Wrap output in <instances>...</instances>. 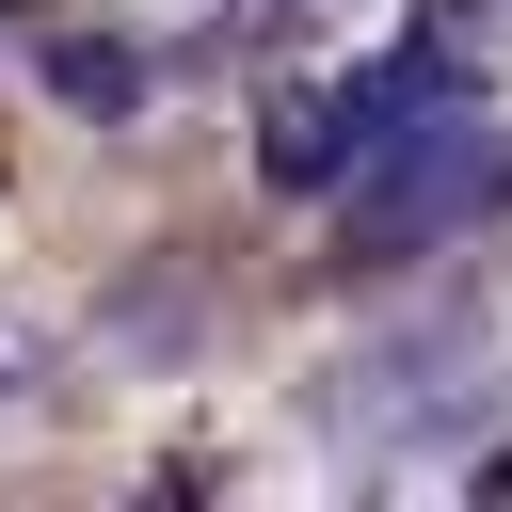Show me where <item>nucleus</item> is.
Instances as JSON below:
<instances>
[{
  "instance_id": "1",
  "label": "nucleus",
  "mask_w": 512,
  "mask_h": 512,
  "mask_svg": "<svg viewBox=\"0 0 512 512\" xmlns=\"http://www.w3.org/2000/svg\"><path fill=\"white\" fill-rule=\"evenodd\" d=\"M416 480H464V496H512V400H480L464 432H432V448H416Z\"/></svg>"
},
{
  "instance_id": "2",
  "label": "nucleus",
  "mask_w": 512,
  "mask_h": 512,
  "mask_svg": "<svg viewBox=\"0 0 512 512\" xmlns=\"http://www.w3.org/2000/svg\"><path fill=\"white\" fill-rule=\"evenodd\" d=\"M96 16H112L128 48H160V64H176V48H224V32L256 16V0H96Z\"/></svg>"
},
{
  "instance_id": "3",
  "label": "nucleus",
  "mask_w": 512,
  "mask_h": 512,
  "mask_svg": "<svg viewBox=\"0 0 512 512\" xmlns=\"http://www.w3.org/2000/svg\"><path fill=\"white\" fill-rule=\"evenodd\" d=\"M272 16H304V32H320V48H352V32H368V16H384V0H272Z\"/></svg>"
}]
</instances>
